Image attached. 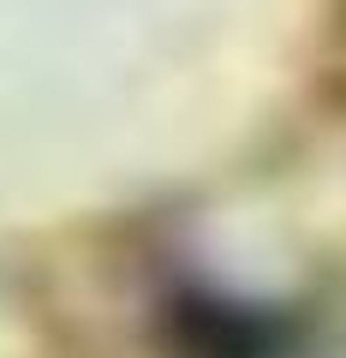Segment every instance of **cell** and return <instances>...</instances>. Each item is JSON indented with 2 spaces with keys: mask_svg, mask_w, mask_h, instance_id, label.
I'll return each instance as SVG.
<instances>
[{
  "mask_svg": "<svg viewBox=\"0 0 346 358\" xmlns=\"http://www.w3.org/2000/svg\"><path fill=\"white\" fill-rule=\"evenodd\" d=\"M167 346L180 358H293L298 322L275 305L215 293V287H185L161 305Z\"/></svg>",
  "mask_w": 346,
  "mask_h": 358,
  "instance_id": "obj_1",
  "label": "cell"
}]
</instances>
